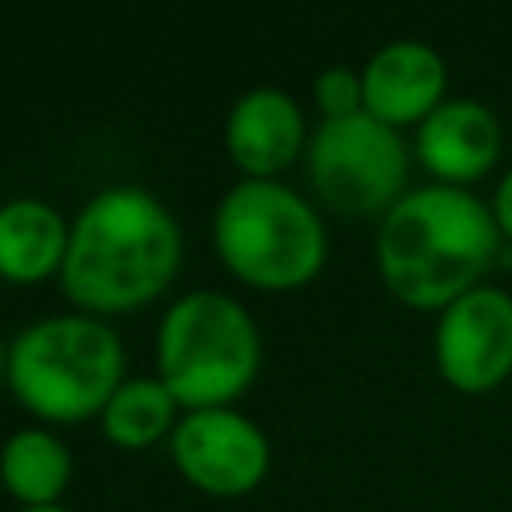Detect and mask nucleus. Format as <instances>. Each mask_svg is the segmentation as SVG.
<instances>
[{"label": "nucleus", "instance_id": "obj_14", "mask_svg": "<svg viewBox=\"0 0 512 512\" xmlns=\"http://www.w3.org/2000/svg\"><path fill=\"white\" fill-rule=\"evenodd\" d=\"M180 416L184 408L176 404V396L164 388L160 376H124V384L112 392V400L96 420L112 448L144 452V448L168 444Z\"/></svg>", "mask_w": 512, "mask_h": 512}, {"label": "nucleus", "instance_id": "obj_15", "mask_svg": "<svg viewBox=\"0 0 512 512\" xmlns=\"http://www.w3.org/2000/svg\"><path fill=\"white\" fill-rule=\"evenodd\" d=\"M316 104H320V112H324V120H332V116H352V112H360L364 108V84H360V72H352V68H324L320 76H316Z\"/></svg>", "mask_w": 512, "mask_h": 512}, {"label": "nucleus", "instance_id": "obj_11", "mask_svg": "<svg viewBox=\"0 0 512 512\" xmlns=\"http://www.w3.org/2000/svg\"><path fill=\"white\" fill-rule=\"evenodd\" d=\"M224 148L248 180H272L304 148V112L284 88L244 92L224 124Z\"/></svg>", "mask_w": 512, "mask_h": 512}, {"label": "nucleus", "instance_id": "obj_17", "mask_svg": "<svg viewBox=\"0 0 512 512\" xmlns=\"http://www.w3.org/2000/svg\"><path fill=\"white\" fill-rule=\"evenodd\" d=\"M16 512H72L68 504H44V508H16Z\"/></svg>", "mask_w": 512, "mask_h": 512}, {"label": "nucleus", "instance_id": "obj_12", "mask_svg": "<svg viewBox=\"0 0 512 512\" xmlns=\"http://www.w3.org/2000/svg\"><path fill=\"white\" fill-rule=\"evenodd\" d=\"M68 228L72 224L36 196L0 204V276L12 284H40L60 272Z\"/></svg>", "mask_w": 512, "mask_h": 512}, {"label": "nucleus", "instance_id": "obj_3", "mask_svg": "<svg viewBox=\"0 0 512 512\" xmlns=\"http://www.w3.org/2000/svg\"><path fill=\"white\" fill-rule=\"evenodd\" d=\"M4 384L16 404L48 428L96 420L124 384V344L100 316H44L8 344Z\"/></svg>", "mask_w": 512, "mask_h": 512}, {"label": "nucleus", "instance_id": "obj_7", "mask_svg": "<svg viewBox=\"0 0 512 512\" xmlns=\"http://www.w3.org/2000/svg\"><path fill=\"white\" fill-rule=\"evenodd\" d=\"M168 456L180 480L212 500L252 496L272 472L268 432L236 404L184 412L168 436Z\"/></svg>", "mask_w": 512, "mask_h": 512}, {"label": "nucleus", "instance_id": "obj_8", "mask_svg": "<svg viewBox=\"0 0 512 512\" xmlns=\"http://www.w3.org/2000/svg\"><path fill=\"white\" fill-rule=\"evenodd\" d=\"M436 372L448 388L480 396L512 376V296L476 284L436 316Z\"/></svg>", "mask_w": 512, "mask_h": 512}, {"label": "nucleus", "instance_id": "obj_1", "mask_svg": "<svg viewBox=\"0 0 512 512\" xmlns=\"http://www.w3.org/2000/svg\"><path fill=\"white\" fill-rule=\"evenodd\" d=\"M180 272L176 216L136 184L100 188L68 228L60 264L64 296L88 316H120L152 304Z\"/></svg>", "mask_w": 512, "mask_h": 512}, {"label": "nucleus", "instance_id": "obj_4", "mask_svg": "<svg viewBox=\"0 0 512 512\" xmlns=\"http://www.w3.org/2000/svg\"><path fill=\"white\" fill-rule=\"evenodd\" d=\"M260 372V328L228 292H184L156 328V376L184 412L236 404Z\"/></svg>", "mask_w": 512, "mask_h": 512}, {"label": "nucleus", "instance_id": "obj_16", "mask_svg": "<svg viewBox=\"0 0 512 512\" xmlns=\"http://www.w3.org/2000/svg\"><path fill=\"white\" fill-rule=\"evenodd\" d=\"M492 216H496V228H500V236H508V240H512V168H508V172L500 176V184H496Z\"/></svg>", "mask_w": 512, "mask_h": 512}, {"label": "nucleus", "instance_id": "obj_6", "mask_svg": "<svg viewBox=\"0 0 512 512\" xmlns=\"http://www.w3.org/2000/svg\"><path fill=\"white\" fill-rule=\"evenodd\" d=\"M308 180L316 196L344 216L388 212L408 180L404 140L364 108L332 116L308 136Z\"/></svg>", "mask_w": 512, "mask_h": 512}, {"label": "nucleus", "instance_id": "obj_5", "mask_svg": "<svg viewBox=\"0 0 512 512\" xmlns=\"http://www.w3.org/2000/svg\"><path fill=\"white\" fill-rule=\"evenodd\" d=\"M224 268L264 292L304 288L328 256V232L316 208L280 180H240L224 192L212 220Z\"/></svg>", "mask_w": 512, "mask_h": 512}, {"label": "nucleus", "instance_id": "obj_2", "mask_svg": "<svg viewBox=\"0 0 512 512\" xmlns=\"http://www.w3.org/2000/svg\"><path fill=\"white\" fill-rule=\"evenodd\" d=\"M496 248L500 228L492 208L456 184L404 192L376 232L380 280L416 312H440L476 288Z\"/></svg>", "mask_w": 512, "mask_h": 512}, {"label": "nucleus", "instance_id": "obj_18", "mask_svg": "<svg viewBox=\"0 0 512 512\" xmlns=\"http://www.w3.org/2000/svg\"><path fill=\"white\" fill-rule=\"evenodd\" d=\"M8 380V344H0V384Z\"/></svg>", "mask_w": 512, "mask_h": 512}, {"label": "nucleus", "instance_id": "obj_9", "mask_svg": "<svg viewBox=\"0 0 512 512\" xmlns=\"http://www.w3.org/2000/svg\"><path fill=\"white\" fill-rule=\"evenodd\" d=\"M500 120L488 104L456 96L440 100L420 124H416V156L420 164L440 176V184L464 188L468 180H480L500 160Z\"/></svg>", "mask_w": 512, "mask_h": 512}, {"label": "nucleus", "instance_id": "obj_13", "mask_svg": "<svg viewBox=\"0 0 512 512\" xmlns=\"http://www.w3.org/2000/svg\"><path fill=\"white\" fill-rule=\"evenodd\" d=\"M0 488L16 500V508L64 504L72 488V452L48 424L16 428L0 444Z\"/></svg>", "mask_w": 512, "mask_h": 512}, {"label": "nucleus", "instance_id": "obj_19", "mask_svg": "<svg viewBox=\"0 0 512 512\" xmlns=\"http://www.w3.org/2000/svg\"><path fill=\"white\" fill-rule=\"evenodd\" d=\"M0 492H4V488H0Z\"/></svg>", "mask_w": 512, "mask_h": 512}, {"label": "nucleus", "instance_id": "obj_10", "mask_svg": "<svg viewBox=\"0 0 512 512\" xmlns=\"http://www.w3.org/2000/svg\"><path fill=\"white\" fill-rule=\"evenodd\" d=\"M364 84V112L388 128L420 124L448 88V72L436 48L420 40H392L384 44L360 72Z\"/></svg>", "mask_w": 512, "mask_h": 512}]
</instances>
